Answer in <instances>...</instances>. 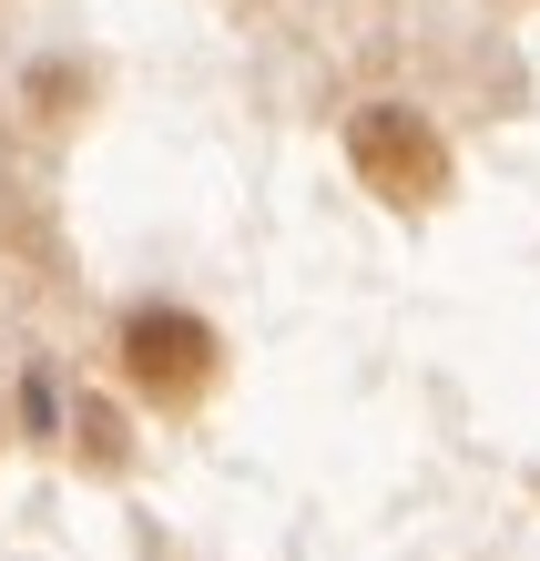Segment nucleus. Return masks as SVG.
<instances>
[{"label":"nucleus","instance_id":"obj_3","mask_svg":"<svg viewBox=\"0 0 540 561\" xmlns=\"http://www.w3.org/2000/svg\"><path fill=\"white\" fill-rule=\"evenodd\" d=\"M61 428H72L82 470H123V459H133V428H123L113 399H72V419H61Z\"/></svg>","mask_w":540,"mask_h":561},{"label":"nucleus","instance_id":"obj_2","mask_svg":"<svg viewBox=\"0 0 540 561\" xmlns=\"http://www.w3.org/2000/svg\"><path fill=\"white\" fill-rule=\"evenodd\" d=\"M347 163H357V184L378 194V205H409V215L459 184L449 134H438L418 103H357L347 113Z\"/></svg>","mask_w":540,"mask_h":561},{"label":"nucleus","instance_id":"obj_1","mask_svg":"<svg viewBox=\"0 0 540 561\" xmlns=\"http://www.w3.org/2000/svg\"><path fill=\"white\" fill-rule=\"evenodd\" d=\"M113 368H123V388L143 409H194V399H215V378H225V337H215V317L174 307V296H143V307H123V327H113Z\"/></svg>","mask_w":540,"mask_h":561},{"label":"nucleus","instance_id":"obj_4","mask_svg":"<svg viewBox=\"0 0 540 561\" xmlns=\"http://www.w3.org/2000/svg\"><path fill=\"white\" fill-rule=\"evenodd\" d=\"M82 92H92V72H82V61H42V72H31V113H42V123H61V113H82Z\"/></svg>","mask_w":540,"mask_h":561}]
</instances>
